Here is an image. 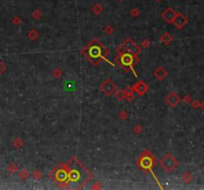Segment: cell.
Masks as SVG:
<instances>
[{"instance_id":"obj_6","label":"cell","mask_w":204,"mask_h":190,"mask_svg":"<svg viewBox=\"0 0 204 190\" xmlns=\"http://www.w3.org/2000/svg\"><path fill=\"white\" fill-rule=\"evenodd\" d=\"M165 74H166V72H165V71H164V70H162V69H157V70L155 71V75L159 78V79H162L163 76H164V75H165Z\"/></svg>"},{"instance_id":"obj_4","label":"cell","mask_w":204,"mask_h":190,"mask_svg":"<svg viewBox=\"0 0 204 190\" xmlns=\"http://www.w3.org/2000/svg\"><path fill=\"white\" fill-rule=\"evenodd\" d=\"M102 89H103V91H104V92H106V94L110 95V93L113 92L114 89V85L110 80H107V81L105 82V83L103 84Z\"/></svg>"},{"instance_id":"obj_7","label":"cell","mask_w":204,"mask_h":190,"mask_svg":"<svg viewBox=\"0 0 204 190\" xmlns=\"http://www.w3.org/2000/svg\"><path fill=\"white\" fill-rule=\"evenodd\" d=\"M170 97L172 98V101H170V102H168V103H169L170 105H172V106L176 105V103L178 102V98L176 97V95H175V94H171Z\"/></svg>"},{"instance_id":"obj_1","label":"cell","mask_w":204,"mask_h":190,"mask_svg":"<svg viewBox=\"0 0 204 190\" xmlns=\"http://www.w3.org/2000/svg\"><path fill=\"white\" fill-rule=\"evenodd\" d=\"M86 53L92 63H98L103 56V47L97 41H93L86 49Z\"/></svg>"},{"instance_id":"obj_2","label":"cell","mask_w":204,"mask_h":190,"mask_svg":"<svg viewBox=\"0 0 204 190\" xmlns=\"http://www.w3.org/2000/svg\"><path fill=\"white\" fill-rule=\"evenodd\" d=\"M172 22L174 23V25L177 28H182L186 23V19H185V17L183 15H181V14H177V15H175Z\"/></svg>"},{"instance_id":"obj_5","label":"cell","mask_w":204,"mask_h":190,"mask_svg":"<svg viewBox=\"0 0 204 190\" xmlns=\"http://www.w3.org/2000/svg\"><path fill=\"white\" fill-rule=\"evenodd\" d=\"M121 63L123 66H131L132 63V56L128 55V53H124V55L121 56Z\"/></svg>"},{"instance_id":"obj_10","label":"cell","mask_w":204,"mask_h":190,"mask_svg":"<svg viewBox=\"0 0 204 190\" xmlns=\"http://www.w3.org/2000/svg\"><path fill=\"white\" fill-rule=\"evenodd\" d=\"M157 1H158V2H159V1H160V0H157Z\"/></svg>"},{"instance_id":"obj_3","label":"cell","mask_w":204,"mask_h":190,"mask_svg":"<svg viewBox=\"0 0 204 190\" xmlns=\"http://www.w3.org/2000/svg\"><path fill=\"white\" fill-rule=\"evenodd\" d=\"M162 17L167 22H172L175 17V13L171 8H167V10H165V11L162 13Z\"/></svg>"},{"instance_id":"obj_11","label":"cell","mask_w":204,"mask_h":190,"mask_svg":"<svg viewBox=\"0 0 204 190\" xmlns=\"http://www.w3.org/2000/svg\"><path fill=\"white\" fill-rule=\"evenodd\" d=\"M120 1H121V0H120Z\"/></svg>"},{"instance_id":"obj_8","label":"cell","mask_w":204,"mask_h":190,"mask_svg":"<svg viewBox=\"0 0 204 190\" xmlns=\"http://www.w3.org/2000/svg\"><path fill=\"white\" fill-rule=\"evenodd\" d=\"M102 10H103V9H102V7L100 6V5H98V4L95 5L94 7H93V11H94L95 13H100V12H102Z\"/></svg>"},{"instance_id":"obj_9","label":"cell","mask_w":204,"mask_h":190,"mask_svg":"<svg viewBox=\"0 0 204 190\" xmlns=\"http://www.w3.org/2000/svg\"><path fill=\"white\" fill-rule=\"evenodd\" d=\"M131 15H132V16H134V17H135V16H138V9H137V8H134V9H132V10H131Z\"/></svg>"}]
</instances>
